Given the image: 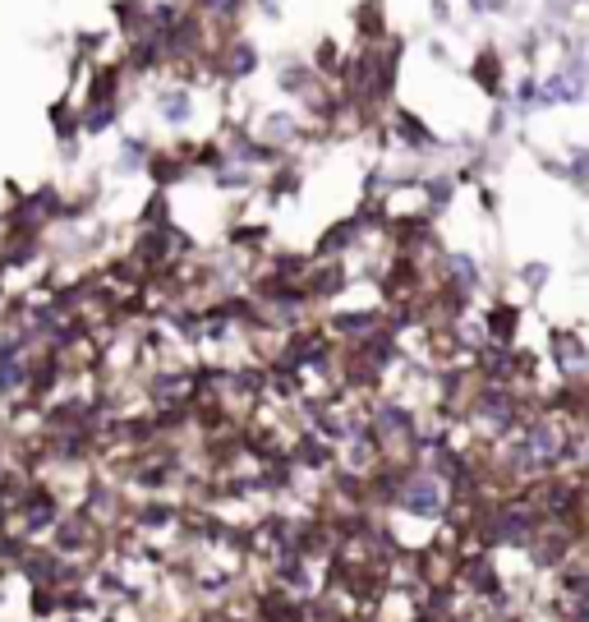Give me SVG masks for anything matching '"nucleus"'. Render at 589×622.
Wrapping results in <instances>:
<instances>
[{
    "label": "nucleus",
    "mask_w": 589,
    "mask_h": 622,
    "mask_svg": "<svg viewBox=\"0 0 589 622\" xmlns=\"http://www.w3.org/2000/svg\"><path fill=\"white\" fill-rule=\"evenodd\" d=\"M162 115L171 125H180L184 115H189V93H180V88H171V93H162Z\"/></svg>",
    "instance_id": "nucleus-1"
},
{
    "label": "nucleus",
    "mask_w": 589,
    "mask_h": 622,
    "mask_svg": "<svg viewBox=\"0 0 589 622\" xmlns=\"http://www.w3.org/2000/svg\"><path fill=\"white\" fill-rule=\"evenodd\" d=\"M469 5H475L479 14H493V10H502V5H506V0H469Z\"/></svg>",
    "instance_id": "nucleus-2"
}]
</instances>
